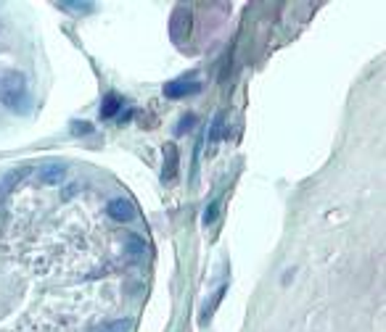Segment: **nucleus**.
Wrapping results in <instances>:
<instances>
[{"label": "nucleus", "mask_w": 386, "mask_h": 332, "mask_svg": "<svg viewBox=\"0 0 386 332\" xmlns=\"http://www.w3.org/2000/svg\"><path fill=\"white\" fill-rule=\"evenodd\" d=\"M0 103L11 111H27L30 103V87L22 72H6L0 74Z\"/></svg>", "instance_id": "nucleus-1"}, {"label": "nucleus", "mask_w": 386, "mask_h": 332, "mask_svg": "<svg viewBox=\"0 0 386 332\" xmlns=\"http://www.w3.org/2000/svg\"><path fill=\"white\" fill-rule=\"evenodd\" d=\"M201 93V82L196 74H186L180 79H172L165 85V95L172 98V100H180V98H188V95H196Z\"/></svg>", "instance_id": "nucleus-2"}, {"label": "nucleus", "mask_w": 386, "mask_h": 332, "mask_svg": "<svg viewBox=\"0 0 386 332\" xmlns=\"http://www.w3.org/2000/svg\"><path fill=\"white\" fill-rule=\"evenodd\" d=\"M169 34H172V43L183 45L191 37V8L186 6H177L169 19Z\"/></svg>", "instance_id": "nucleus-3"}, {"label": "nucleus", "mask_w": 386, "mask_h": 332, "mask_svg": "<svg viewBox=\"0 0 386 332\" xmlns=\"http://www.w3.org/2000/svg\"><path fill=\"white\" fill-rule=\"evenodd\" d=\"M64 174H67V164L64 161H48L37 169V180L45 185H61L64 182Z\"/></svg>", "instance_id": "nucleus-4"}, {"label": "nucleus", "mask_w": 386, "mask_h": 332, "mask_svg": "<svg viewBox=\"0 0 386 332\" xmlns=\"http://www.w3.org/2000/svg\"><path fill=\"white\" fill-rule=\"evenodd\" d=\"M106 214L114 219V222H130L135 216V206L133 201H127V198H114L106 204Z\"/></svg>", "instance_id": "nucleus-5"}, {"label": "nucleus", "mask_w": 386, "mask_h": 332, "mask_svg": "<svg viewBox=\"0 0 386 332\" xmlns=\"http://www.w3.org/2000/svg\"><path fill=\"white\" fill-rule=\"evenodd\" d=\"M165 180H175L177 177V148L175 145H167L165 148V172H162Z\"/></svg>", "instance_id": "nucleus-6"}, {"label": "nucleus", "mask_w": 386, "mask_h": 332, "mask_svg": "<svg viewBox=\"0 0 386 332\" xmlns=\"http://www.w3.org/2000/svg\"><path fill=\"white\" fill-rule=\"evenodd\" d=\"M120 108H122V98L117 95V93H109V95L103 98V103H101V119L117 117Z\"/></svg>", "instance_id": "nucleus-7"}, {"label": "nucleus", "mask_w": 386, "mask_h": 332, "mask_svg": "<svg viewBox=\"0 0 386 332\" xmlns=\"http://www.w3.org/2000/svg\"><path fill=\"white\" fill-rule=\"evenodd\" d=\"M130 330V321L127 319H117V321H106L103 327H98L96 332H127Z\"/></svg>", "instance_id": "nucleus-8"}, {"label": "nucleus", "mask_w": 386, "mask_h": 332, "mask_svg": "<svg viewBox=\"0 0 386 332\" xmlns=\"http://www.w3.org/2000/svg\"><path fill=\"white\" fill-rule=\"evenodd\" d=\"M222 124H225V117H222V114H217V117H214V121H212V129H210V142H212V145L220 140Z\"/></svg>", "instance_id": "nucleus-9"}, {"label": "nucleus", "mask_w": 386, "mask_h": 332, "mask_svg": "<svg viewBox=\"0 0 386 332\" xmlns=\"http://www.w3.org/2000/svg\"><path fill=\"white\" fill-rule=\"evenodd\" d=\"M58 8L61 11H93V6L90 3H69V0H64V3H58Z\"/></svg>", "instance_id": "nucleus-10"}, {"label": "nucleus", "mask_w": 386, "mask_h": 332, "mask_svg": "<svg viewBox=\"0 0 386 332\" xmlns=\"http://www.w3.org/2000/svg\"><path fill=\"white\" fill-rule=\"evenodd\" d=\"M127 243H130V253H135V256H141L146 251V243H143V237H138V235H127Z\"/></svg>", "instance_id": "nucleus-11"}, {"label": "nucleus", "mask_w": 386, "mask_h": 332, "mask_svg": "<svg viewBox=\"0 0 386 332\" xmlns=\"http://www.w3.org/2000/svg\"><path fill=\"white\" fill-rule=\"evenodd\" d=\"M220 201H214V204L210 206V208H207V211H204V225H214V222H217V214H220Z\"/></svg>", "instance_id": "nucleus-12"}, {"label": "nucleus", "mask_w": 386, "mask_h": 332, "mask_svg": "<svg viewBox=\"0 0 386 332\" xmlns=\"http://www.w3.org/2000/svg\"><path fill=\"white\" fill-rule=\"evenodd\" d=\"M24 177V169H16V172H11L6 180H3V190H11L13 185H16V180H22Z\"/></svg>", "instance_id": "nucleus-13"}, {"label": "nucleus", "mask_w": 386, "mask_h": 332, "mask_svg": "<svg viewBox=\"0 0 386 332\" xmlns=\"http://www.w3.org/2000/svg\"><path fill=\"white\" fill-rule=\"evenodd\" d=\"M193 124H196V117H193V114H186V117H183V121L177 124V135H183V132H186V129H191Z\"/></svg>", "instance_id": "nucleus-14"}, {"label": "nucleus", "mask_w": 386, "mask_h": 332, "mask_svg": "<svg viewBox=\"0 0 386 332\" xmlns=\"http://www.w3.org/2000/svg\"><path fill=\"white\" fill-rule=\"evenodd\" d=\"M90 129H93L90 124H75V127H72V132H77V135H79V132H90Z\"/></svg>", "instance_id": "nucleus-15"}]
</instances>
